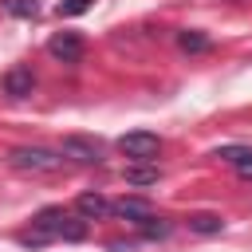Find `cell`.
<instances>
[{
  "instance_id": "1",
  "label": "cell",
  "mask_w": 252,
  "mask_h": 252,
  "mask_svg": "<svg viewBox=\"0 0 252 252\" xmlns=\"http://www.w3.org/2000/svg\"><path fill=\"white\" fill-rule=\"evenodd\" d=\"M32 228H39V232L51 236V240H55V236H63V240H83V236H87V220H83V217H71V213L59 209V205L35 213Z\"/></svg>"
},
{
  "instance_id": "2",
  "label": "cell",
  "mask_w": 252,
  "mask_h": 252,
  "mask_svg": "<svg viewBox=\"0 0 252 252\" xmlns=\"http://www.w3.org/2000/svg\"><path fill=\"white\" fill-rule=\"evenodd\" d=\"M8 161L16 169H24V173H55V169H63V154L43 150V146H16L8 154Z\"/></svg>"
},
{
  "instance_id": "3",
  "label": "cell",
  "mask_w": 252,
  "mask_h": 252,
  "mask_svg": "<svg viewBox=\"0 0 252 252\" xmlns=\"http://www.w3.org/2000/svg\"><path fill=\"white\" fill-rule=\"evenodd\" d=\"M118 150H122L130 161H154L158 150H161V138L150 134V130H130V134L118 138Z\"/></svg>"
},
{
  "instance_id": "4",
  "label": "cell",
  "mask_w": 252,
  "mask_h": 252,
  "mask_svg": "<svg viewBox=\"0 0 252 252\" xmlns=\"http://www.w3.org/2000/svg\"><path fill=\"white\" fill-rule=\"evenodd\" d=\"M59 154H63V158H71V161H79V165H98V161H102V146H98L94 138H83V134L63 138Z\"/></svg>"
},
{
  "instance_id": "5",
  "label": "cell",
  "mask_w": 252,
  "mask_h": 252,
  "mask_svg": "<svg viewBox=\"0 0 252 252\" xmlns=\"http://www.w3.org/2000/svg\"><path fill=\"white\" fill-rule=\"evenodd\" d=\"M47 51H51L59 63H79V59H83V39H79L75 32H59V35L47 39Z\"/></svg>"
},
{
  "instance_id": "6",
  "label": "cell",
  "mask_w": 252,
  "mask_h": 252,
  "mask_svg": "<svg viewBox=\"0 0 252 252\" xmlns=\"http://www.w3.org/2000/svg\"><path fill=\"white\" fill-rule=\"evenodd\" d=\"M110 213H118L122 220H134V224H142L146 217H154V205H150L146 197H122V201H114V205H110Z\"/></svg>"
},
{
  "instance_id": "7",
  "label": "cell",
  "mask_w": 252,
  "mask_h": 252,
  "mask_svg": "<svg viewBox=\"0 0 252 252\" xmlns=\"http://www.w3.org/2000/svg\"><path fill=\"white\" fill-rule=\"evenodd\" d=\"M32 87H35V75H32V67H12V71L4 75V91H8L12 98H24V94H32Z\"/></svg>"
},
{
  "instance_id": "8",
  "label": "cell",
  "mask_w": 252,
  "mask_h": 252,
  "mask_svg": "<svg viewBox=\"0 0 252 252\" xmlns=\"http://www.w3.org/2000/svg\"><path fill=\"white\" fill-rule=\"evenodd\" d=\"M75 209H79V217H83V220H98V217H106V213H110V201H106L102 193H83V197L75 201Z\"/></svg>"
},
{
  "instance_id": "9",
  "label": "cell",
  "mask_w": 252,
  "mask_h": 252,
  "mask_svg": "<svg viewBox=\"0 0 252 252\" xmlns=\"http://www.w3.org/2000/svg\"><path fill=\"white\" fill-rule=\"evenodd\" d=\"M158 177H161V169L150 165V161H134V165H126V181H130V185H154Z\"/></svg>"
},
{
  "instance_id": "10",
  "label": "cell",
  "mask_w": 252,
  "mask_h": 252,
  "mask_svg": "<svg viewBox=\"0 0 252 252\" xmlns=\"http://www.w3.org/2000/svg\"><path fill=\"white\" fill-rule=\"evenodd\" d=\"M189 228H193V232H201V236H213V232H220V228H224V220H220L217 213H193V217H189Z\"/></svg>"
},
{
  "instance_id": "11",
  "label": "cell",
  "mask_w": 252,
  "mask_h": 252,
  "mask_svg": "<svg viewBox=\"0 0 252 252\" xmlns=\"http://www.w3.org/2000/svg\"><path fill=\"white\" fill-rule=\"evenodd\" d=\"M177 43H181V51H209V35H201V32H181Z\"/></svg>"
},
{
  "instance_id": "12",
  "label": "cell",
  "mask_w": 252,
  "mask_h": 252,
  "mask_svg": "<svg viewBox=\"0 0 252 252\" xmlns=\"http://www.w3.org/2000/svg\"><path fill=\"white\" fill-rule=\"evenodd\" d=\"M142 232H146L150 240H161V236H169V220H161V217H146V220H142Z\"/></svg>"
},
{
  "instance_id": "13",
  "label": "cell",
  "mask_w": 252,
  "mask_h": 252,
  "mask_svg": "<svg viewBox=\"0 0 252 252\" xmlns=\"http://www.w3.org/2000/svg\"><path fill=\"white\" fill-rule=\"evenodd\" d=\"M8 12L20 16V20H35L39 16V4L35 0H8Z\"/></svg>"
},
{
  "instance_id": "14",
  "label": "cell",
  "mask_w": 252,
  "mask_h": 252,
  "mask_svg": "<svg viewBox=\"0 0 252 252\" xmlns=\"http://www.w3.org/2000/svg\"><path fill=\"white\" fill-rule=\"evenodd\" d=\"M87 8H94V0H59V4H55L59 16H83Z\"/></svg>"
},
{
  "instance_id": "15",
  "label": "cell",
  "mask_w": 252,
  "mask_h": 252,
  "mask_svg": "<svg viewBox=\"0 0 252 252\" xmlns=\"http://www.w3.org/2000/svg\"><path fill=\"white\" fill-rule=\"evenodd\" d=\"M47 240H51V236H43L39 228H32V232H24V236H20V244H24V248H39V244H47Z\"/></svg>"
},
{
  "instance_id": "16",
  "label": "cell",
  "mask_w": 252,
  "mask_h": 252,
  "mask_svg": "<svg viewBox=\"0 0 252 252\" xmlns=\"http://www.w3.org/2000/svg\"><path fill=\"white\" fill-rule=\"evenodd\" d=\"M232 165H236V173H240V177H252V150H244Z\"/></svg>"
}]
</instances>
